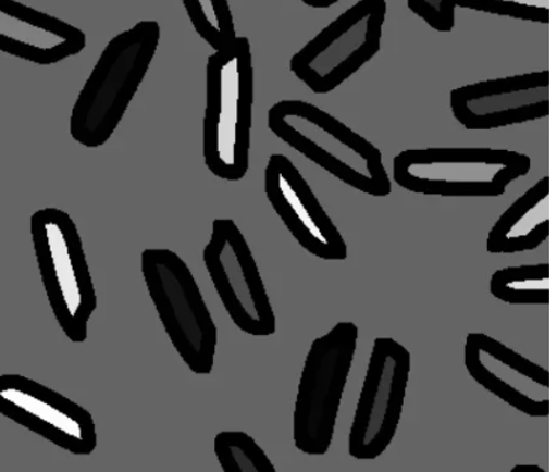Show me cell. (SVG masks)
<instances>
[{
	"label": "cell",
	"instance_id": "1",
	"mask_svg": "<svg viewBox=\"0 0 557 472\" xmlns=\"http://www.w3.org/2000/svg\"><path fill=\"white\" fill-rule=\"evenodd\" d=\"M202 159L210 173L239 182L249 173L256 70L250 39L236 37L206 63Z\"/></svg>",
	"mask_w": 557,
	"mask_h": 472
},
{
	"label": "cell",
	"instance_id": "2",
	"mask_svg": "<svg viewBox=\"0 0 557 472\" xmlns=\"http://www.w3.org/2000/svg\"><path fill=\"white\" fill-rule=\"evenodd\" d=\"M161 42V25L141 20L116 34L89 72L75 99L69 134L87 149L112 139L146 80Z\"/></svg>",
	"mask_w": 557,
	"mask_h": 472
},
{
	"label": "cell",
	"instance_id": "3",
	"mask_svg": "<svg viewBox=\"0 0 557 472\" xmlns=\"http://www.w3.org/2000/svg\"><path fill=\"white\" fill-rule=\"evenodd\" d=\"M267 123L276 138L346 186L371 197L392 194L380 148L312 102L280 100Z\"/></svg>",
	"mask_w": 557,
	"mask_h": 472
},
{
	"label": "cell",
	"instance_id": "4",
	"mask_svg": "<svg viewBox=\"0 0 557 472\" xmlns=\"http://www.w3.org/2000/svg\"><path fill=\"white\" fill-rule=\"evenodd\" d=\"M30 237L54 320L69 340L85 344L98 294L77 224L64 210L39 209L30 218Z\"/></svg>",
	"mask_w": 557,
	"mask_h": 472
},
{
	"label": "cell",
	"instance_id": "5",
	"mask_svg": "<svg viewBox=\"0 0 557 472\" xmlns=\"http://www.w3.org/2000/svg\"><path fill=\"white\" fill-rule=\"evenodd\" d=\"M531 167V157L508 149H407L395 157L394 181L416 195L500 197Z\"/></svg>",
	"mask_w": 557,
	"mask_h": 472
},
{
	"label": "cell",
	"instance_id": "6",
	"mask_svg": "<svg viewBox=\"0 0 557 472\" xmlns=\"http://www.w3.org/2000/svg\"><path fill=\"white\" fill-rule=\"evenodd\" d=\"M140 269L151 303L178 358L191 373L211 374L218 327L187 262L171 249H146Z\"/></svg>",
	"mask_w": 557,
	"mask_h": 472
},
{
	"label": "cell",
	"instance_id": "7",
	"mask_svg": "<svg viewBox=\"0 0 557 472\" xmlns=\"http://www.w3.org/2000/svg\"><path fill=\"white\" fill-rule=\"evenodd\" d=\"M359 337L354 321H339L309 347L293 413L294 446L302 455L325 456L332 447Z\"/></svg>",
	"mask_w": 557,
	"mask_h": 472
},
{
	"label": "cell",
	"instance_id": "8",
	"mask_svg": "<svg viewBox=\"0 0 557 472\" xmlns=\"http://www.w3.org/2000/svg\"><path fill=\"white\" fill-rule=\"evenodd\" d=\"M386 0H359L315 34L290 60V71L318 95L341 87L382 48Z\"/></svg>",
	"mask_w": 557,
	"mask_h": 472
},
{
	"label": "cell",
	"instance_id": "9",
	"mask_svg": "<svg viewBox=\"0 0 557 472\" xmlns=\"http://www.w3.org/2000/svg\"><path fill=\"white\" fill-rule=\"evenodd\" d=\"M202 262L226 314L239 332L271 337L277 318L256 257L237 223L230 218L212 222Z\"/></svg>",
	"mask_w": 557,
	"mask_h": 472
},
{
	"label": "cell",
	"instance_id": "10",
	"mask_svg": "<svg viewBox=\"0 0 557 472\" xmlns=\"http://www.w3.org/2000/svg\"><path fill=\"white\" fill-rule=\"evenodd\" d=\"M411 373V353L394 338H376L348 434V454L374 461L400 426Z\"/></svg>",
	"mask_w": 557,
	"mask_h": 472
},
{
	"label": "cell",
	"instance_id": "11",
	"mask_svg": "<svg viewBox=\"0 0 557 472\" xmlns=\"http://www.w3.org/2000/svg\"><path fill=\"white\" fill-rule=\"evenodd\" d=\"M0 415L73 456L92 455L98 447L86 408L23 374H0Z\"/></svg>",
	"mask_w": 557,
	"mask_h": 472
},
{
	"label": "cell",
	"instance_id": "12",
	"mask_svg": "<svg viewBox=\"0 0 557 472\" xmlns=\"http://www.w3.org/2000/svg\"><path fill=\"white\" fill-rule=\"evenodd\" d=\"M264 194L295 241L327 262L348 257L346 239L299 169L285 154L274 153L264 170Z\"/></svg>",
	"mask_w": 557,
	"mask_h": 472
},
{
	"label": "cell",
	"instance_id": "13",
	"mask_svg": "<svg viewBox=\"0 0 557 472\" xmlns=\"http://www.w3.org/2000/svg\"><path fill=\"white\" fill-rule=\"evenodd\" d=\"M450 108L470 132L522 125L549 115V71L508 75L454 88Z\"/></svg>",
	"mask_w": 557,
	"mask_h": 472
},
{
	"label": "cell",
	"instance_id": "14",
	"mask_svg": "<svg viewBox=\"0 0 557 472\" xmlns=\"http://www.w3.org/2000/svg\"><path fill=\"white\" fill-rule=\"evenodd\" d=\"M463 359L467 373L487 393L532 419H547V368L480 332L467 334Z\"/></svg>",
	"mask_w": 557,
	"mask_h": 472
},
{
	"label": "cell",
	"instance_id": "15",
	"mask_svg": "<svg viewBox=\"0 0 557 472\" xmlns=\"http://www.w3.org/2000/svg\"><path fill=\"white\" fill-rule=\"evenodd\" d=\"M79 27L18 0H0V53L38 66L64 63L85 51Z\"/></svg>",
	"mask_w": 557,
	"mask_h": 472
},
{
	"label": "cell",
	"instance_id": "16",
	"mask_svg": "<svg viewBox=\"0 0 557 472\" xmlns=\"http://www.w3.org/2000/svg\"><path fill=\"white\" fill-rule=\"evenodd\" d=\"M549 236V177L543 176L515 200L486 237L490 254L512 256L533 251Z\"/></svg>",
	"mask_w": 557,
	"mask_h": 472
},
{
	"label": "cell",
	"instance_id": "17",
	"mask_svg": "<svg viewBox=\"0 0 557 472\" xmlns=\"http://www.w3.org/2000/svg\"><path fill=\"white\" fill-rule=\"evenodd\" d=\"M490 290L495 299L511 306L549 305V264H521L495 271Z\"/></svg>",
	"mask_w": 557,
	"mask_h": 472
},
{
	"label": "cell",
	"instance_id": "18",
	"mask_svg": "<svg viewBox=\"0 0 557 472\" xmlns=\"http://www.w3.org/2000/svg\"><path fill=\"white\" fill-rule=\"evenodd\" d=\"M197 36L212 50H219L237 37L230 0H182Z\"/></svg>",
	"mask_w": 557,
	"mask_h": 472
},
{
	"label": "cell",
	"instance_id": "19",
	"mask_svg": "<svg viewBox=\"0 0 557 472\" xmlns=\"http://www.w3.org/2000/svg\"><path fill=\"white\" fill-rule=\"evenodd\" d=\"M214 455L224 472H276L256 439L244 431H222L214 439Z\"/></svg>",
	"mask_w": 557,
	"mask_h": 472
},
{
	"label": "cell",
	"instance_id": "20",
	"mask_svg": "<svg viewBox=\"0 0 557 472\" xmlns=\"http://www.w3.org/2000/svg\"><path fill=\"white\" fill-rule=\"evenodd\" d=\"M456 7L534 24L549 23V0H454Z\"/></svg>",
	"mask_w": 557,
	"mask_h": 472
},
{
	"label": "cell",
	"instance_id": "21",
	"mask_svg": "<svg viewBox=\"0 0 557 472\" xmlns=\"http://www.w3.org/2000/svg\"><path fill=\"white\" fill-rule=\"evenodd\" d=\"M407 3L408 9L433 30L450 33L456 26L454 0H407Z\"/></svg>",
	"mask_w": 557,
	"mask_h": 472
},
{
	"label": "cell",
	"instance_id": "22",
	"mask_svg": "<svg viewBox=\"0 0 557 472\" xmlns=\"http://www.w3.org/2000/svg\"><path fill=\"white\" fill-rule=\"evenodd\" d=\"M339 2L341 0H301L302 4L311 7V9L314 10H326Z\"/></svg>",
	"mask_w": 557,
	"mask_h": 472
},
{
	"label": "cell",
	"instance_id": "23",
	"mask_svg": "<svg viewBox=\"0 0 557 472\" xmlns=\"http://www.w3.org/2000/svg\"><path fill=\"white\" fill-rule=\"evenodd\" d=\"M511 472H546L540 464H516Z\"/></svg>",
	"mask_w": 557,
	"mask_h": 472
}]
</instances>
